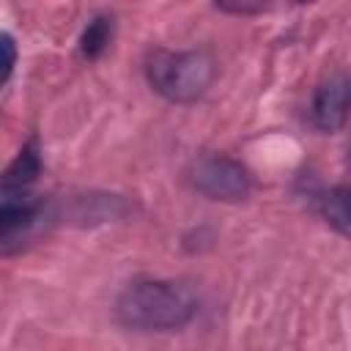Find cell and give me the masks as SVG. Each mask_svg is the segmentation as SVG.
I'll list each match as a JSON object with an SVG mask.
<instances>
[{
  "mask_svg": "<svg viewBox=\"0 0 351 351\" xmlns=\"http://www.w3.org/2000/svg\"><path fill=\"white\" fill-rule=\"evenodd\" d=\"M200 310L192 285L178 280H134L123 288L115 315L134 332H178Z\"/></svg>",
  "mask_w": 351,
  "mask_h": 351,
  "instance_id": "6da1fadb",
  "label": "cell"
},
{
  "mask_svg": "<svg viewBox=\"0 0 351 351\" xmlns=\"http://www.w3.org/2000/svg\"><path fill=\"white\" fill-rule=\"evenodd\" d=\"M214 58L203 49H154L145 58L148 85L173 104L200 99L214 82Z\"/></svg>",
  "mask_w": 351,
  "mask_h": 351,
  "instance_id": "7a4b0ae2",
  "label": "cell"
},
{
  "mask_svg": "<svg viewBox=\"0 0 351 351\" xmlns=\"http://www.w3.org/2000/svg\"><path fill=\"white\" fill-rule=\"evenodd\" d=\"M189 181L200 195L222 203H239L252 192V173L222 154L200 156L189 170Z\"/></svg>",
  "mask_w": 351,
  "mask_h": 351,
  "instance_id": "3957f363",
  "label": "cell"
},
{
  "mask_svg": "<svg viewBox=\"0 0 351 351\" xmlns=\"http://www.w3.org/2000/svg\"><path fill=\"white\" fill-rule=\"evenodd\" d=\"M44 219V203L25 200L19 195H5L0 200V252L19 247Z\"/></svg>",
  "mask_w": 351,
  "mask_h": 351,
  "instance_id": "277c9868",
  "label": "cell"
},
{
  "mask_svg": "<svg viewBox=\"0 0 351 351\" xmlns=\"http://www.w3.org/2000/svg\"><path fill=\"white\" fill-rule=\"evenodd\" d=\"M310 115H313L315 129L321 132H337L346 126V115H348V77L346 74H332L315 88Z\"/></svg>",
  "mask_w": 351,
  "mask_h": 351,
  "instance_id": "5b68a950",
  "label": "cell"
},
{
  "mask_svg": "<svg viewBox=\"0 0 351 351\" xmlns=\"http://www.w3.org/2000/svg\"><path fill=\"white\" fill-rule=\"evenodd\" d=\"M41 176V151H38V140L30 137L22 151L16 154V159L0 173V192L3 195H25L36 178Z\"/></svg>",
  "mask_w": 351,
  "mask_h": 351,
  "instance_id": "8992f818",
  "label": "cell"
},
{
  "mask_svg": "<svg viewBox=\"0 0 351 351\" xmlns=\"http://www.w3.org/2000/svg\"><path fill=\"white\" fill-rule=\"evenodd\" d=\"M307 197L313 200L315 211L337 230V233H348V189L346 186H335V189H310Z\"/></svg>",
  "mask_w": 351,
  "mask_h": 351,
  "instance_id": "52a82bcc",
  "label": "cell"
},
{
  "mask_svg": "<svg viewBox=\"0 0 351 351\" xmlns=\"http://www.w3.org/2000/svg\"><path fill=\"white\" fill-rule=\"evenodd\" d=\"M112 30H115L112 16H107V14L93 16V19L88 22V27L82 30V36H80V55L88 58V60H96V58L110 47Z\"/></svg>",
  "mask_w": 351,
  "mask_h": 351,
  "instance_id": "ba28073f",
  "label": "cell"
},
{
  "mask_svg": "<svg viewBox=\"0 0 351 351\" xmlns=\"http://www.w3.org/2000/svg\"><path fill=\"white\" fill-rule=\"evenodd\" d=\"M16 66V41L11 33H0V88L8 82Z\"/></svg>",
  "mask_w": 351,
  "mask_h": 351,
  "instance_id": "9c48e42d",
  "label": "cell"
},
{
  "mask_svg": "<svg viewBox=\"0 0 351 351\" xmlns=\"http://www.w3.org/2000/svg\"><path fill=\"white\" fill-rule=\"evenodd\" d=\"M269 0H214V5L225 14H239V16H247V14H258Z\"/></svg>",
  "mask_w": 351,
  "mask_h": 351,
  "instance_id": "30bf717a",
  "label": "cell"
},
{
  "mask_svg": "<svg viewBox=\"0 0 351 351\" xmlns=\"http://www.w3.org/2000/svg\"><path fill=\"white\" fill-rule=\"evenodd\" d=\"M299 3H313V0H299Z\"/></svg>",
  "mask_w": 351,
  "mask_h": 351,
  "instance_id": "8fae6325",
  "label": "cell"
}]
</instances>
